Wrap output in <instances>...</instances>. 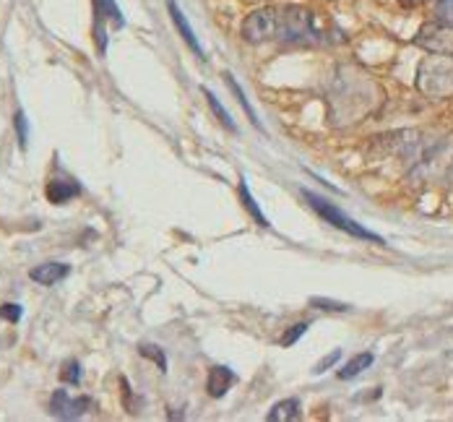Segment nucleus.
<instances>
[{"instance_id":"4468645a","label":"nucleus","mask_w":453,"mask_h":422,"mask_svg":"<svg viewBox=\"0 0 453 422\" xmlns=\"http://www.w3.org/2000/svg\"><path fill=\"white\" fill-rule=\"evenodd\" d=\"M224 81H227V87H230L232 92H235V97H237V102L242 104V107H245V112H248L250 123H253V125H256V128H258L261 123H258V115H256V110L250 107V102H248V97H245V92H242V89L237 87V81L232 78V73H224Z\"/></svg>"},{"instance_id":"2eb2a0df","label":"nucleus","mask_w":453,"mask_h":422,"mask_svg":"<svg viewBox=\"0 0 453 422\" xmlns=\"http://www.w3.org/2000/svg\"><path fill=\"white\" fill-rule=\"evenodd\" d=\"M97 16L110 18L112 24H118V26L125 24V18H123V13H120V8H118V3H115V0H97Z\"/></svg>"},{"instance_id":"aec40b11","label":"nucleus","mask_w":453,"mask_h":422,"mask_svg":"<svg viewBox=\"0 0 453 422\" xmlns=\"http://www.w3.org/2000/svg\"><path fill=\"white\" fill-rule=\"evenodd\" d=\"M435 18L440 24L453 26V0H435Z\"/></svg>"},{"instance_id":"6e6552de","label":"nucleus","mask_w":453,"mask_h":422,"mask_svg":"<svg viewBox=\"0 0 453 422\" xmlns=\"http://www.w3.org/2000/svg\"><path fill=\"white\" fill-rule=\"evenodd\" d=\"M235 383V373L230 368H224V365H214L211 371H209V380H206V388H209V394L214 399H222L230 386Z\"/></svg>"},{"instance_id":"f03ea898","label":"nucleus","mask_w":453,"mask_h":422,"mask_svg":"<svg viewBox=\"0 0 453 422\" xmlns=\"http://www.w3.org/2000/svg\"><path fill=\"white\" fill-rule=\"evenodd\" d=\"M302 196L308 199V204L313 209H316L318 214L323 216L325 222H331L334 227H339L342 232L352 235V237H359V240H370V242H378V245H383V237L376 232H370L368 227H362V224H357L352 216H347L342 211V209H336L334 204H328V201H323L321 196H316V193H310V190H302Z\"/></svg>"},{"instance_id":"423d86ee","label":"nucleus","mask_w":453,"mask_h":422,"mask_svg":"<svg viewBox=\"0 0 453 422\" xmlns=\"http://www.w3.org/2000/svg\"><path fill=\"white\" fill-rule=\"evenodd\" d=\"M68 274H70L68 263L47 261V263H39V266L32 268V271H29V279L37 282V285H42V287H52V285H58V282H63Z\"/></svg>"},{"instance_id":"4be33fe9","label":"nucleus","mask_w":453,"mask_h":422,"mask_svg":"<svg viewBox=\"0 0 453 422\" xmlns=\"http://www.w3.org/2000/svg\"><path fill=\"white\" fill-rule=\"evenodd\" d=\"M308 326H310L308 321H299V323H294V326H292L290 331H287V334L282 336V347H292V345H294L299 336L308 331Z\"/></svg>"},{"instance_id":"f8f14e48","label":"nucleus","mask_w":453,"mask_h":422,"mask_svg":"<svg viewBox=\"0 0 453 422\" xmlns=\"http://www.w3.org/2000/svg\"><path fill=\"white\" fill-rule=\"evenodd\" d=\"M240 199H242V204H245V209H248V214L256 219L258 227H268V219H266V214L258 209L256 199L250 196V188H248V182H245V178L240 180Z\"/></svg>"},{"instance_id":"dca6fc26","label":"nucleus","mask_w":453,"mask_h":422,"mask_svg":"<svg viewBox=\"0 0 453 422\" xmlns=\"http://www.w3.org/2000/svg\"><path fill=\"white\" fill-rule=\"evenodd\" d=\"M13 128H16L18 147L26 149V144H29V120H26L24 110H16V115H13Z\"/></svg>"},{"instance_id":"5701e85b","label":"nucleus","mask_w":453,"mask_h":422,"mask_svg":"<svg viewBox=\"0 0 453 422\" xmlns=\"http://www.w3.org/2000/svg\"><path fill=\"white\" fill-rule=\"evenodd\" d=\"M339 357H342V352H339V349H334V352L328 354V357H323V360L318 362L316 368H313V373H316V376H323V373L328 371L331 365H336V362H339Z\"/></svg>"},{"instance_id":"0eeeda50","label":"nucleus","mask_w":453,"mask_h":422,"mask_svg":"<svg viewBox=\"0 0 453 422\" xmlns=\"http://www.w3.org/2000/svg\"><path fill=\"white\" fill-rule=\"evenodd\" d=\"M167 11H170V16H172V21H175V26H178V32L182 35V39H185V44H188L190 50L196 52L198 58L204 55V50H201V42L196 39V35H193V29H190V24H188V18H185V13L178 8V3L175 0H167Z\"/></svg>"},{"instance_id":"9b49d317","label":"nucleus","mask_w":453,"mask_h":422,"mask_svg":"<svg viewBox=\"0 0 453 422\" xmlns=\"http://www.w3.org/2000/svg\"><path fill=\"white\" fill-rule=\"evenodd\" d=\"M373 360H376V357H373V352H359V354H354V357H352L349 362H347V365H344L342 371H339V378H354V376H359V373L365 371V368H370V365H373Z\"/></svg>"},{"instance_id":"ddd939ff","label":"nucleus","mask_w":453,"mask_h":422,"mask_svg":"<svg viewBox=\"0 0 453 422\" xmlns=\"http://www.w3.org/2000/svg\"><path fill=\"white\" fill-rule=\"evenodd\" d=\"M204 97H206V102H209V107L214 110V115H216V120L222 123L224 128L227 130H237V125H235V120L230 118V112L224 110L222 104H219V99H216V94L211 92V89H204Z\"/></svg>"},{"instance_id":"9d476101","label":"nucleus","mask_w":453,"mask_h":422,"mask_svg":"<svg viewBox=\"0 0 453 422\" xmlns=\"http://www.w3.org/2000/svg\"><path fill=\"white\" fill-rule=\"evenodd\" d=\"M299 417V399H284L279 404L271 407V412L266 420L268 422H287V420H297Z\"/></svg>"},{"instance_id":"39448f33","label":"nucleus","mask_w":453,"mask_h":422,"mask_svg":"<svg viewBox=\"0 0 453 422\" xmlns=\"http://www.w3.org/2000/svg\"><path fill=\"white\" fill-rule=\"evenodd\" d=\"M417 44H422V47H428V50H433V52L453 55V26L428 24L417 35Z\"/></svg>"},{"instance_id":"20e7f679","label":"nucleus","mask_w":453,"mask_h":422,"mask_svg":"<svg viewBox=\"0 0 453 422\" xmlns=\"http://www.w3.org/2000/svg\"><path fill=\"white\" fill-rule=\"evenodd\" d=\"M94 404L92 397H70L66 388H58L50 399V412L58 420H78L81 414H86V409Z\"/></svg>"},{"instance_id":"412c9836","label":"nucleus","mask_w":453,"mask_h":422,"mask_svg":"<svg viewBox=\"0 0 453 422\" xmlns=\"http://www.w3.org/2000/svg\"><path fill=\"white\" fill-rule=\"evenodd\" d=\"M21 316H24V311H21V305H18V302H3V305H0V321L18 323Z\"/></svg>"},{"instance_id":"f257e3e1","label":"nucleus","mask_w":453,"mask_h":422,"mask_svg":"<svg viewBox=\"0 0 453 422\" xmlns=\"http://www.w3.org/2000/svg\"><path fill=\"white\" fill-rule=\"evenodd\" d=\"M279 42H316L318 29L313 24V13L302 6H284L279 8V26H276Z\"/></svg>"},{"instance_id":"6ab92c4d","label":"nucleus","mask_w":453,"mask_h":422,"mask_svg":"<svg viewBox=\"0 0 453 422\" xmlns=\"http://www.w3.org/2000/svg\"><path fill=\"white\" fill-rule=\"evenodd\" d=\"M60 380L63 383H81V365H78L76 360H68L66 365H63V371H60Z\"/></svg>"},{"instance_id":"f3484780","label":"nucleus","mask_w":453,"mask_h":422,"mask_svg":"<svg viewBox=\"0 0 453 422\" xmlns=\"http://www.w3.org/2000/svg\"><path fill=\"white\" fill-rule=\"evenodd\" d=\"M310 305L318 308V311H328V313L349 311V305H347V302H336V300H328V297H310Z\"/></svg>"},{"instance_id":"1a4fd4ad","label":"nucleus","mask_w":453,"mask_h":422,"mask_svg":"<svg viewBox=\"0 0 453 422\" xmlns=\"http://www.w3.org/2000/svg\"><path fill=\"white\" fill-rule=\"evenodd\" d=\"M81 188H78V182L73 180H66V178H55V180L47 182V188H44V196L50 204H66L70 201L73 196H78Z\"/></svg>"},{"instance_id":"b1692460","label":"nucleus","mask_w":453,"mask_h":422,"mask_svg":"<svg viewBox=\"0 0 453 422\" xmlns=\"http://www.w3.org/2000/svg\"><path fill=\"white\" fill-rule=\"evenodd\" d=\"M399 3H402L404 8H417V6H422L425 0H399Z\"/></svg>"},{"instance_id":"a211bd4d","label":"nucleus","mask_w":453,"mask_h":422,"mask_svg":"<svg viewBox=\"0 0 453 422\" xmlns=\"http://www.w3.org/2000/svg\"><path fill=\"white\" fill-rule=\"evenodd\" d=\"M138 352L144 354V357H149V360L154 362L159 371H167V357H164L162 349H156L154 345H141V347H138Z\"/></svg>"},{"instance_id":"7ed1b4c3","label":"nucleus","mask_w":453,"mask_h":422,"mask_svg":"<svg viewBox=\"0 0 453 422\" xmlns=\"http://www.w3.org/2000/svg\"><path fill=\"white\" fill-rule=\"evenodd\" d=\"M276 26H279V8L276 6L258 8L242 21V39H248L250 44L271 42V39H276Z\"/></svg>"}]
</instances>
